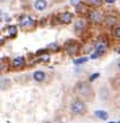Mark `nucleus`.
Segmentation results:
<instances>
[{"mask_svg":"<svg viewBox=\"0 0 120 123\" xmlns=\"http://www.w3.org/2000/svg\"><path fill=\"white\" fill-rule=\"evenodd\" d=\"M75 93L79 98H81L84 101H90L93 99V89L87 82H78L75 85Z\"/></svg>","mask_w":120,"mask_h":123,"instance_id":"nucleus-1","label":"nucleus"},{"mask_svg":"<svg viewBox=\"0 0 120 123\" xmlns=\"http://www.w3.org/2000/svg\"><path fill=\"white\" fill-rule=\"evenodd\" d=\"M71 111L75 115H84L86 112V105L84 103V100H74L71 105Z\"/></svg>","mask_w":120,"mask_h":123,"instance_id":"nucleus-2","label":"nucleus"},{"mask_svg":"<svg viewBox=\"0 0 120 123\" xmlns=\"http://www.w3.org/2000/svg\"><path fill=\"white\" fill-rule=\"evenodd\" d=\"M20 25L26 30H32L35 27V19L30 16H23L20 19Z\"/></svg>","mask_w":120,"mask_h":123,"instance_id":"nucleus-3","label":"nucleus"},{"mask_svg":"<svg viewBox=\"0 0 120 123\" xmlns=\"http://www.w3.org/2000/svg\"><path fill=\"white\" fill-rule=\"evenodd\" d=\"M66 51H67V53L71 57H75L79 53V45L75 41L69 40V41L66 42Z\"/></svg>","mask_w":120,"mask_h":123,"instance_id":"nucleus-4","label":"nucleus"},{"mask_svg":"<svg viewBox=\"0 0 120 123\" xmlns=\"http://www.w3.org/2000/svg\"><path fill=\"white\" fill-rule=\"evenodd\" d=\"M89 19L93 24H99L102 23V21H104V17L98 10H92L89 12Z\"/></svg>","mask_w":120,"mask_h":123,"instance_id":"nucleus-5","label":"nucleus"},{"mask_svg":"<svg viewBox=\"0 0 120 123\" xmlns=\"http://www.w3.org/2000/svg\"><path fill=\"white\" fill-rule=\"evenodd\" d=\"M58 19H59V22L63 23V24H68V23H71L73 21V13H71V12H63V13L59 15Z\"/></svg>","mask_w":120,"mask_h":123,"instance_id":"nucleus-6","label":"nucleus"},{"mask_svg":"<svg viewBox=\"0 0 120 123\" xmlns=\"http://www.w3.org/2000/svg\"><path fill=\"white\" fill-rule=\"evenodd\" d=\"M11 64H12L14 68L20 69V68H22V67L26 64V59H24V57H16V58L12 59Z\"/></svg>","mask_w":120,"mask_h":123,"instance_id":"nucleus-7","label":"nucleus"},{"mask_svg":"<svg viewBox=\"0 0 120 123\" xmlns=\"http://www.w3.org/2000/svg\"><path fill=\"white\" fill-rule=\"evenodd\" d=\"M46 6H47L46 0H36V1L34 3V7H35L38 11H42V10H45Z\"/></svg>","mask_w":120,"mask_h":123,"instance_id":"nucleus-8","label":"nucleus"},{"mask_svg":"<svg viewBox=\"0 0 120 123\" xmlns=\"http://www.w3.org/2000/svg\"><path fill=\"white\" fill-rule=\"evenodd\" d=\"M85 25H86V24H85V21H84V19H81V18H80V19H77L75 27H74V28H75V31L79 33V31L84 30V29H85Z\"/></svg>","mask_w":120,"mask_h":123,"instance_id":"nucleus-9","label":"nucleus"},{"mask_svg":"<svg viewBox=\"0 0 120 123\" xmlns=\"http://www.w3.org/2000/svg\"><path fill=\"white\" fill-rule=\"evenodd\" d=\"M104 22H106V24H107L108 27H113V25H115V23H116V17H115V16H107V17L104 18Z\"/></svg>","mask_w":120,"mask_h":123,"instance_id":"nucleus-10","label":"nucleus"},{"mask_svg":"<svg viewBox=\"0 0 120 123\" xmlns=\"http://www.w3.org/2000/svg\"><path fill=\"white\" fill-rule=\"evenodd\" d=\"M33 79H34L35 81H38V82L44 81V80H45V74H44V71H35V73L33 74Z\"/></svg>","mask_w":120,"mask_h":123,"instance_id":"nucleus-11","label":"nucleus"},{"mask_svg":"<svg viewBox=\"0 0 120 123\" xmlns=\"http://www.w3.org/2000/svg\"><path fill=\"white\" fill-rule=\"evenodd\" d=\"M95 116L98 118V119H107L108 118V113L106 112V111H96L95 112Z\"/></svg>","mask_w":120,"mask_h":123,"instance_id":"nucleus-12","label":"nucleus"},{"mask_svg":"<svg viewBox=\"0 0 120 123\" xmlns=\"http://www.w3.org/2000/svg\"><path fill=\"white\" fill-rule=\"evenodd\" d=\"M7 31H9V37H15L17 35V27L16 25H11V27H9Z\"/></svg>","mask_w":120,"mask_h":123,"instance_id":"nucleus-13","label":"nucleus"},{"mask_svg":"<svg viewBox=\"0 0 120 123\" xmlns=\"http://www.w3.org/2000/svg\"><path fill=\"white\" fill-rule=\"evenodd\" d=\"M75 10H77L78 13H85L86 12V6L83 5V4H78L77 7H75Z\"/></svg>","mask_w":120,"mask_h":123,"instance_id":"nucleus-14","label":"nucleus"},{"mask_svg":"<svg viewBox=\"0 0 120 123\" xmlns=\"http://www.w3.org/2000/svg\"><path fill=\"white\" fill-rule=\"evenodd\" d=\"M102 1H103V0H87V3H89L90 5L95 6V7L101 6V5H102Z\"/></svg>","mask_w":120,"mask_h":123,"instance_id":"nucleus-15","label":"nucleus"},{"mask_svg":"<svg viewBox=\"0 0 120 123\" xmlns=\"http://www.w3.org/2000/svg\"><path fill=\"white\" fill-rule=\"evenodd\" d=\"M58 48H59V47H58L57 43H50V45L47 46V49H50V51H55V52L58 51Z\"/></svg>","mask_w":120,"mask_h":123,"instance_id":"nucleus-16","label":"nucleus"},{"mask_svg":"<svg viewBox=\"0 0 120 123\" xmlns=\"http://www.w3.org/2000/svg\"><path fill=\"white\" fill-rule=\"evenodd\" d=\"M85 62H87V58L83 57V58H80V59H75V60H74V64L79 65V64H83V63H85Z\"/></svg>","mask_w":120,"mask_h":123,"instance_id":"nucleus-17","label":"nucleus"},{"mask_svg":"<svg viewBox=\"0 0 120 123\" xmlns=\"http://www.w3.org/2000/svg\"><path fill=\"white\" fill-rule=\"evenodd\" d=\"M114 36L116 39H120V27H118V28L114 29Z\"/></svg>","mask_w":120,"mask_h":123,"instance_id":"nucleus-18","label":"nucleus"},{"mask_svg":"<svg viewBox=\"0 0 120 123\" xmlns=\"http://www.w3.org/2000/svg\"><path fill=\"white\" fill-rule=\"evenodd\" d=\"M98 76H99V74H98V73H96V74H92V75L90 76V81H91V82H92V81H95V80H96Z\"/></svg>","mask_w":120,"mask_h":123,"instance_id":"nucleus-19","label":"nucleus"},{"mask_svg":"<svg viewBox=\"0 0 120 123\" xmlns=\"http://www.w3.org/2000/svg\"><path fill=\"white\" fill-rule=\"evenodd\" d=\"M106 1H107L108 4H113V3L115 1V0H106Z\"/></svg>","mask_w":120,"mask_h":123,"instance_id":"nucleus-20","label":"nucleus"},{"mask_svg":"<svg viewBox=\"0 0 120 123\" xmlns=\"http://www.w3.org/2000/svg\"><path fill=\"white\" fill-rule=\"evenodd\" d=\"M116 65H118V68H119V69H120V59H119V60H118V62H116Z\"/></svg>","mask_w":120,"mask_h":123,"instance_id":"nucleus-21","label":"nucleus"},{"mask_svg":"<svg viewBox=\"0 0 120 123\" xmlns=\"http://www.w3.org/2000/svg\"><path fill=\"white\" fill-rule=\"evenodd\" d=\"M116 52H118V53H120V47H119V48L116 49Z\"/></svg>","mask_w":120,"mask_h":123,"instance_id":"nucleus-22","label":"nucleus"},{"mask_svg":"<svg viewBox=\"0 0 120 123\" xmlns=\"http://www.w3.org/2000/svg\"><path fill=\"white\" fill-rule=\"evenodd\" d=\"M109 123H115V122H109Z\"/></svg>","mask_w":120,"mask_h":123,"instance_id":"nucleus-23","label":"nucleus"},{"mask_svg":"<svg viewBox=\"0 0 120 123\" xmlns=\"http://www.w3.org/2000/svg\"><path fill=\"white\" fill-rule=\"evenodd\" d=\"M119 123H120V122H119Z\"/></svg>","mask_w":120,"mask_h":123,"instance_id":"nucleus-24","label":"nucleus"}]
</instances>
